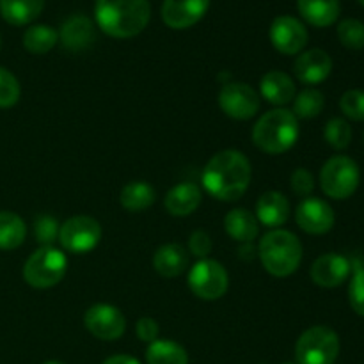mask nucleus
Segmentation results:
<instances>
[{
	"label": "nucleus",
	"mask_w": 364,
	"mask_h": 364,
	"mask_svg": "<svg viewBox=\"0 0 364 364\" xmlns=\"http://www.w3.org/2000/svg\"><path fill=\"white\" fill-rule=\"evenodd\" d=\"M340 354V338L333 329L316 326L302 333L295 345L299 364H333Z\"/></svg>",
	"instance_id": "7"
},
{
	"label": "nucleus",
	"mask_w": 364,
	"mask_h": 364,
	"mask_svg": "<svg viewBox=\"0 0 364 364\" xmlns=\"http://www.w3.org/2000/svg\"><path fill=\"white\" fill-rule=\"evenodd\" d=\"M0 48H2V38H0Z\"/></svg>",
	"instance_id": "42"
},
{
	"label": "nucleus",
	"mask_w": 364,
	"mask_h": 364,
	"mask_svg": "<svg viewBox=\"0 0 364 364\" xmlns=\"http://www.w3.org/2000/svg\"><path fill=\"white\" fill-rule=\"evenodd\" d=\"M148 364H188V355L181 345L171 340H156L146 350Z\"/></svg>",
	"instance_id": "26"
},
{
	"label": "nucleus",
	"mask_w": 364,
	"mask_h": 364,
	"mask_svg": "<svg viewBox=\"0 0 364 364\" xmlns=\"http://www.w3.org/2000/svg\"><path fill=\"white\" fill-rule=\"evenodd\" d=\"M45 0H0V14L11 25H27L43 13Z\"/></svg>",
	"instance_id": "24"
},
{
	"label": "nucleus",
	"mask_w": 364,
	"mask_h": 364,
	"mask_svg": "<svg viewBox=\"0 0 364 364\" xmlns=\"http://www.w3.org/2000/svg\"><path fill=\"white\" fill-rule=\"evenodd\" d=\"M326 100L318 89H304L294 98V116L301 119H313L323 110Z\"/></svg>",
	"instance_id": "29"
},
{
	"label": "nucleus",
	"mask_w": 364,
	"mask_h": 364,
	"mask_svg": "<svg viewBox=\"0 0 364 364\" xmlns=\"http://www.w3.org/2000/svg\"><path fill=\"white\" fill-rule=\"evenodd\" d=\"M291 188H294L295 194L302 196V198H308L309 194L313 192V188H315V180H313V174L309 173L308 169H304V167H299V169H295L294 173H291Z\"/></svg>",
	"instance_id": "36"
},
{
	"label": "nucleus",
	"mask_w": 364,
	"mask_h": 364,
	"mask_svg": "<svg viewBox=\"0 0 364 364\" xmlns=\"http://www.w3.org/2000/svg\"><path fill=\"white\" fill-rule=\"evenodd\" d=\"M290 217V201L276 191L265 192L256 203V219L267 228H279Z\"/></svg>",
	"instance_id": "17"
},
{
	"label": "nucleus",
	"mask_w": 364,
	"mask_h": 364,
	"mask_svg": "<svg viewBox=\"0 0 364 364\" xmlns=\"http://www.w3.org/2000/svg\"><path fill=\"white\" fill-rule=\"evenodd\" d=\"M95 16L105 34L127 39L148 27L151 7L148 0H96Z\"/></svg>",
	"instance_id": "2"
},
{
	"label": "nucleus",
	"mask_w": 364,
	"mask_h": 364,
	"mask_svg": "<svg viewBox=\"0 0 364 364\" xmlns=\"http://www.w3.org/2000/svg\"><path fill=\"white\" fill-rule=\"evenodd\" d=\"M43 364H66V363H63V361H46V363H43Z\"/></svg>",
	"instance_id": "40"
},
{
	"label": "nucleus",
	"mask_w": 364,
	"mask_h": 364,
	"mask_svg": "<svg viewBox=\"0 0 364 364\" xmlns=\"http://www.w3.org/2000/svg\"><path fill=\"white\" fill-rule=\"evenodd\" d=\"M68 269L66 255L59 249L41 247L32 252L23 265V279L32 288L45 290L60 283Z\"/></svg>",
	"instance_id": "5"
},
{
	"label": "nucleus",
	"mask_w": 364,
	"mask_h": 364,
	"mask_svg": "<svg viewBox=\"0 0 364 364\" xmlns=\"http://www.w3.org/2000/svg\"><path fill=\"white\" fill-rule=\"evenodd\" d=\"M323 135H326L327 144H329L331 148L338 149V151H340V149L348 148L352 142L350 124H348L345 119H341V117H334V119H331L329 123L326 124V132H323Z\"/></svg>",
	"instance_id": "31"
},
{
	"label": "nucleus",
	"mask_w": 364,
	"mask_h": 364,
	"mask_svg": "<svg viewBox=\"0 0 364 364\" xmlns=\"http://www.w3.org/2000/svg\"><path fill=\"white\" fill-rule=\"evenodd\" d=\"M295 77L306 85H316L326 80L333 71V59L320 48H311L301 53L294 64Z\"/></svg>",
	"instance_id": "16"
},
{
	"label": "nucleus",
	"mask_w": 364,
	"mask_h": 364,
	"mask_svg": "<svg viewBox=\"0 0 364 364\" xmlns=\"http://www.w3.org/2000/svg\"><path fill=\"white\" fill-rule=\"evenodd\" d=\"M338 39L348 50L364 48V23L355 18H347L338 25Z\"/></svg>",
	"instance_id": "30"
},
{
	"label": "nucleus",
	"mask_w": 364,
	"mask_h": 364,
	"mask_svg": "<svg viewBox=\"0 0 364 364\" xmlns=\"http://www.w3.org/2000/svg\"><path fill=\"white\" fill-rule=\"evenodd\" d=\"M100 240H102V226L98 220L87 215L71 217L59 230L60 245L73 255L92 251Z\"/></svg>",
	"instance_id": "9"
},
{
	"label": "nucleus",
	"mask_w": 364,
	"mask_h": 364,
	"mask_svg": "<svg viewBox=\"0 0 364 364\" xmlns=\"http://www.w3.org/2000/svg\"><path fill=\"white\" fill-rule=\"evenodd\" d=\"M299 228L309 235H326L334 226V210L326 201L306 198L295 212Z\"/></svg>",
	"instance_id": "13"
},
{
	"label": "nucleus",
	"mask_w": 364,
	"mask_h": 364,
	"mask_svg": "<svg viewBox=\"0 0 364 364\" xmlns=\"http://www.w3.org/2000/svg\"><path fill=\"white\" fill-rule=\"evenodd\" d=\"M156 192L148 181H130L121 191V206L128 212H144L155 203Z\"/></svg>",
	"instance_id": "25"
},
{
	"label": "nucleus",
	"mask_w": 364,
	"mask_h": 364,
	"mask_svg": "<svg viewBox=\"0 0 364 364\" xmlns=\"http://www.w3.org/2000/svg\"><path fill=\"white\" fill-rule=\"evenodd\" d=\"M359 4H361V6L364 7V0H359Z\"/></svg>",
	"instance_id": "41"
},
{
	"label": "nucleus",
	"mask_w": 364,
	"mask_h": 364,
	"mask_svg": "<svg viewBox=\"0 0 364 364\" xmlns=\"http://www.w3.org/2000/svg\"><path fill=\"white\" fill-rule=\"evenodd\" d=\"M287 364H290V363H287Z\"/></svg>",
	"instance_id": "43"
},
{
	"label": "nucleus",
	"mask_w": 364,
	"mask_h": 364,
	"mask_svg": "<svg viewBox=\"0 0 364 364\" xmlns=\"http://www.w3.org/2000/svg\"><path fill=\"white\" fill-rule=\"evenodd\" d=\"M263 269L274 277H288L302 262L301 240L287 230H272L259 242Z\"/></svg>",
	"instance_id": "4"
},
{
	"label": "nucleus",
	"mask_w": 364,
	"mask_h": 364,
	"mask_svg": "<svg viewBox=\"0 0 364 364\" xmlns=\"http://www.w3.org/2000/svg\"><path fill=\"white\" fill-rule=\"evenodd\" d=\"M340 109L348 119L364 121V91L350 89L340 100Z\"/></svg>",
	"instance_id": "33"
},
{
	"label": "nucleus",
	"mask_w": 364,
	"mask_h": 364,
	"mask_svg": "<svg viewBox=\"0 0 364 364\" xmlns=\"http://www.w3.org/2000/svg\"><path fill=\"white\" fill-rule=\"evenodd\" d=\"M135 333H137L139 340L146 341V343H153V341L159 340V323H156V320L144 316V318L139 320L137 326H135Z\"/></svg>",
	"instance_id": "38"
},
{
	"label": "nucleus",
	"mask_w": 364,
	"mask_h": 364,
	"mask_svg": "<svg viewBox=\"0 0 364 364\" xmlns=\"http://www.w3.org/2000/svg\"><path fill=\"white\" fill-rule=\"evenodd\" d=\"M20 84L6 68H0V109H9L20 100Z\"/></svg>",
	"instance_id": "32"
},
{
	"label": "nucleus",
	"mask_w": 364,
	"mask_h": 364,
	"mask_svg": "<svg viewBox=\"0 0 364 364\" xmlns=\"http://www.w3.org/2000/svg\"><path fill=\"white\" fill-rule=\"evenodd\" d=\"M59 41V34L48 25H32L23 34V46L27 52L41 55L50 52Z\"/></svg>",
	"instance_id": "28"
},
{
	"label": "nucleus",
	"mask_w": 364,
	"mask_h": 364,
	"mask_svg": "<svg viewBox=\"0 0 364 364\" xmlns=\"http://www.w3.org/2000/svg\"><path fill=\"white\" fill-rule=\"evenodd\" d=\"M188 249H191V255L205 259L212 251V238L205 231H194L191 235V240H188Z\"/></svg>",
	"instance_id": "37"
},
{
	"label": "nucleus",
	"mask_w": 364,
	"mask_h": 364,
	"mask_svg": "<svg viewBox=\"0 0 364 364\" xmlns=\"http://www.w3.org/2000/svg\"><path fill=\"white\" fill-rule=\"evenodd\" d=\"M270 41L277 52L284 55H295L308 43V31L297 18L277 16L270 27Z\"/></svg>",
	"instance_id": "12"
},
{
	"label": "nucleus",
	"mask_w": 364,
	"mask_h": 364,
	"mask_svg": "<svg viewBox=\"0 0 364 364\" xmlns=\"http://www.w3.org/2000/svg\"><path fill=\"white\" fill-rule=\"evenodd\" d=\"M59 39L64 48L71 52L84 50L95 41V25L87 16H82V14L71 16L60 28Z\"/></svg>",
	"instance_id": "19"
},
{
	"label": "nucleus",
	"mask_w": 364,
	"mask_h": 364,
	"mask_svg": "<svg viewBox=\"0 0 364 364\" xmlns=\"http://www.w3.org/2000/svg\"><path fill=\"white\" fill-rule=\"evenodd\" d=\"M102 364H141L137 361L135 358H132V355H112V358L105 359Z\"/></svg>",
	"instance_id": "39"
},
{
	"label": "nucleus",
	"mask_w": 364,
	"mask_h": 364,
	"mask_svg": "<svg viewBox=\"0 0 364 364\" xmlns=\"http://www.w3.org/2000/svg\"><path fill=\"white\" fill-rule=\"evenodd\" d=\"M299 11L308 23L329 27L340 16V0H299Z\"/></svg>",
	"instance_id": "22"
},
{
	"label": "nucleus",
	"mask_w": 364,
	"mask_h": 364,
	"mask_svg": "<svg viewBox=\"0 0 364 364\" xmlns=\"http://www.w3.org/2000/svg\"><path fill=\"white\" fill-rule=\"evenodd\" d=\"M210 0H164L162 20L171 28H188L206 14Z\"/></svg>",
	"instance_id": "14"
},
{
	"label": "nucleus",
	"mask_w": 364,
	"mask_h": 364,
	"mask_svg": "<svg viewBox=\"0 0 364 364\" xmlns=\"http://www.w3.org/2000/svg\"><path fill=\"white\" fill-rule=\"evenodd\" d=\"M252 169L247 156L237 149H226L210 159L203 171V187L219 201H237L251 183Z\"/></svg>",
	"instance_id": "1"
},
{
	"label": "nucleus",
	"mask_w": 364,
	"mask_h": 364,
	"mask_svg": "<svg viewBox=\"0 0 364 364\" xmlns=\"http://www.w3.org/2000/svg\"><path fill=\"white\" fill-rule=\"evenodd\" d=\"M27 228L21 217L13 212H0V249L11 251L23 244Z\"/></svg>",
	"instance_id": "27"
},
{
	"label": "nucleus",
	"mask_w": 364,
	"mask_h": 364,
	"mask_svg": "<svg viewBox=\"0 0 364 364\" xmlns=\"http://www.w3.org/2000/svg\"><path fill=\"white\" fill-rule=\"evenodd\" d=\"M224 228L228 235L237 242H252L259 233L258 219L245 208H235L224 219Z\"/></svg>",
	"instance_id": "23"
},
{
	"label": "nucleus",
	"mask_w": 364,
	"mask_h": 364,
	"mask_svg": "<svg viewBox=\"0 0 364 364\" xmlns=\"http://www.w3.org/2000/svg\"><path fill=\"white\" fill-rule=\"evenodd\" d=\"M299 139V121L288 109H274L263 114L252 128V141L269 155L288 151Z\"/></svg>",
	"instance_id": "3"
},
{
	"label": "nucleus",
	"mask_w": 364,
	"mask_h": 364,
	"mask_svg": "<svg viewBox=\"0 0 364 364\" xmlns=\"http://www.w3.org/2000/svg\"><path fill=\"white\" fill-rule=\"evenodd\" d=\"M262 96L272 105H287L295 98V82L283 71H269L262 78Z\"/></svg>",
	"instance_id": "21"
},
{
	"label": "nucleus",
	"mask_w": 364,
	"mask_h": 364,
	"mask_svg": "<svg viewBox=\"0 0 364 364\" xmlns=\"http://www.w3.org/2000/svg\"><path fill=\"white\" fill-rule=\"evenodd\" d=\"M352 265L345 256L336 252H327L315 259L311 265V279L316 287L336 288L350 276Z\"/></svg>",
	"instance_id": "15"
},
{
	"label": "nucleus",
	"mask_w": 364,
	"mask_h": 364,
	"mask_svg": "<svg viewBox=\"0 0 364 364\" xmlns=\"http://www.w3.org/2000/svg\"><path fill=\"white\" fill-rule=\"evenodd\" d=\"M230 277L226 269L215 259H199L188 272V287L203 301H217L228 291Z\"/></svg>",
	"instance_id": "8"
},
{
	"label": "nucleus",
	"mask_w": 364,
	"mask_h": 364,
	"mask_svg": "<svg viewBox=\"0 0 364 364\" xmlns=\"http://www.w3.org/2000/svg\"><path fill=\"white\" fill-rule=\"evenodd\" d=\"M85 329L103 341H116L127 331V318L123 313L110 304H95L84 315Z\"/></svg>",
	"instance_id": "11"
},
{
	"label": "nucleus",
	"mask_w": 364,
	"mask_h": 364,
	"mask_svg": "<svg viewBox=\"0 0 364 364\" xmlns=\"http://www.w3.org/2000/svg\"><path fill=\"white\" fill-rule=\"evenodd\" d=\"M59 223H57L53 217L48 215H41L36 219L34 223V235H36V240L39 244H43V247H48L52 245L53 242L59 238Z\"/></svg>",
	"instance_id": "34"
},
{
	"label": "nucleus",
	"mask_w": 364,
	"mask_h": 364,
	"mask_svg": "<svg viewBox=\"0 0 364 364\" xmlns=\"http://www.w3.org/2000/svg\"><path fill=\"white\" fill-rule=\"evenodd\" d=\"M201 199V188L196 183L187 181V183H180L176 185V187L171 188V191L167 192L164 205H166L167 212H169L171 215L187 217L199 208Z\"/></svg>",
	"instance_id": "18"
},
{
	"label": "nucleus",
	"mask_w": 364,
	"mask_h": 364,
	"mask_svg": "<svg viewBox=\"0 0 364 364\" xmlns=\"http://www.w3.org/2000/svg\"><path fill=\"white\" fill-rule=\"evenodd\" d=\"M348 301L359 316H364V269H358L348 287Z\"/></svg>",
	"instance_id": "35"
},
{
	"label": "nucleus",
	"mask_w": 364,
	"mask_h": 364,
	"mask_svg": "<svg viewBox=\"0 0 364 364\" xmlns=\"http://www.w3.org/2000/svg\"><path fill=\"white\" fill-rule=\"evenodd\" d=\"M153 269L162 277H178L188 269V252L180 244H166L153 256Z\"/></svg>",
	"instance_id": "20"
},
{
	"label": "nucleus",
	"mask_w": 364,
	"mask_h": 364,
	"mask_svg": "<svg viewBox=\"0 0 364 364\" xmlns=\"http://www.w3.org/2000/svg\"><path fill=\"white\" fill-rule=\"evenodd\" d=\"M359 181H361L359 166L350 156H333L323 164L320 171V187L323 194L338 201L350 198L358 191Z\"/></svg>",
	"instance_id": "6"
},
{
	"label": "nucleus",
	"mask_w": 364,
	"mask_h": 364,
	"mask_svg": "<svg viewBox=\"0 0 364 364\" xmlns=\"http://www.w3.org/2000/svg\"><path fill=\"white\" fill-rule=\"evenodd\" d=\"M219 105L224 114L233 119L247 121L259 110V96L244 82H230L219 92Z\"/></svg>",
	"instance_id": "10"
}]
</instances>
